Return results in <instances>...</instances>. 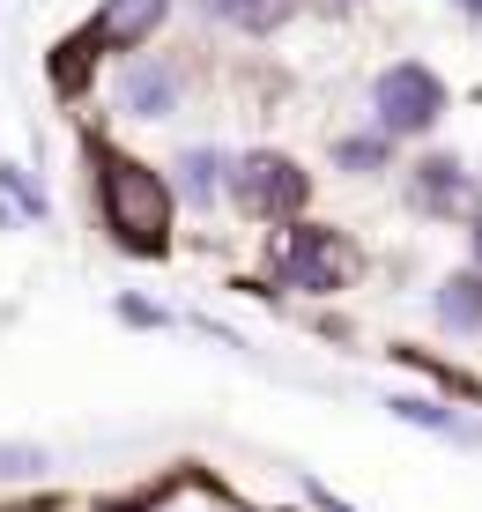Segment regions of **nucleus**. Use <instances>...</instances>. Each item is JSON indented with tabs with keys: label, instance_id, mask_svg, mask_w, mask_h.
<instances>
[{
	"label": "nucleus",
	"instance_id": "obj_1",
	"mask_svg": "<svg viewBox=\"0 0 482 512\" xmlns=\"http://www.w3.org/2000/svg\"><path fill=\"white\" fill-rule=\"evenodd\" d=\"M97 201H104V231L127 253H141V260L171 253V186L149 164H134L119 149H97Z\"/></svg>",
	"mask_w": 482,
	"mask_h": 512
},
{
	"label": "nucleus",
	"instance_id": "obj_2",
	"mask_svg": "<svg viewBox=\"0 0 482 512\" xmlns=\"http://www.w3.org/2000/svg\"><path fill=\"white\" fill-rule=\"evenodd\" d=\"M356 245L334 231V223H282L275 231V253H267V275L282 290H305V297H334L356 282Z\"/></svg>",
	"mask_w": 482,
	"mask_h": 512
},
{
	"label": "nucleus",
	"instance_id": "obj_3",
	"mask_svg": "<svg viewBox=\"0 0 482 512\" xmlns=\"http://www.w3.org/2000/svg\"><path fill=\"white\" fill-rule=\"evenodd\" d=\"M445 112H453V90L431 60H386L371 75V127L386 141H423Z\"/></svg>",
	"mask_w": 482,
	"mask_h": 512
},
{
	"label": "nucleus",
	"instance_id": "obj_4",
	"mask_svg": "<svg viewBox=\"0 0 482 512\" xmlns=\"http://www.w3.org/2000/svg\"><path fill=\"white\" fill-rule=\"evenodd\" d=\"M230 201L253 223H305L312 171L282 149H245V156H230Z\"/></svg>",
	"mask_w": 482,
	"mask_h": 512
},
{
	"label": "nucleus",
	"instance_id": "obj_5",
	"mask_svg": "<svg viewBox=\"0 0 482 512\" xmlns=\"http://www.w3.org/2000/svg\"><path fill=\"white\" fill-rule=\"evenodd\" d=\"M408 208H416V216H460V223H475L482 216V179L468 164H460V156H416V164H408Z\"/></svg>",
	"mask_w": 482,
	"mask_h": 512
},
{
	"label": "nucleus",
	"instance_id": "obj_6",
	"mask_svg": "<svg viewBox=\"0 0 482 512\" xmlns=\"http://www.w3.org/2000/svg\"><path fill=\"white\" fill-rule=\"evenodd\" d=\"M178 97H186V60H171V52L127 60V75H119V112L127 119H171Z\"/></svg>",
	"mask_w": 482,
	"mask_h": 512
},
{
	"label": "nucleus",
	"instance_id": "obj_7",
	"mask_svg": "<svg viewBox=\"0 0 482 512\" xmlns=\"http://www.w3.org/2000/svg\"><path fill=\"white\" fill-rule=\"evenodd\" d=\"M164 15H171V0H104V8L89 15V45L97 52H134V45H149L156 30H164Z\"/></svg>",
	"mask_w": 482,
	"mask_h": 512
},
{
	"label": "nucleus",
	"instance_id": "obj_8",
	"mask_svg": "<svg viewBox=\"0 0 482 512\" xmlns=\"http://www.w3.org/2000/svg\"><path fill=\"white\" fill-rule=\"evenodd\" d=\"M431 320L445 327V334H460V342H475L482 334V268H453L431 290Z\"/></svg>",
	"mask_w": 482,
	"mask_h": 512
},
{
	"label": "nucleus",
	"instance_id": "obj_9",
	"mask_svg": "<svg viewBox=\"0 0 482 512\" xmlns=\"http://www.w3.org/2000/svg\"><path fill=\"white\" fill-rule=\"evenodd\" d=\"M201 8L216 15V23H230L238 38H275V30L290 23L305 0H201Z\"/></svg>",
	"mask_w": 482,
	"mask_h": 512
},
{
	"label": "nucleus",
	"instance_id": "obj_10",
	"mask_svg": "<svg viewBox=\"0 0 482 512\" xmlns=\"http://www.w3.org/2000/svg\"><path fill=\"white\" fill-rule=\"evenodd\" d=\"M178 193H186L193 208H208L216 193H230V156L223 149H186L178 156Z\"/></svg>",
	"mask_w": 482,
	"mask_h": 512
},
{
	"label": "nucleus",
	"instance_id": "obj_11",
	"mask_svg": "<svg viewBox=\"0 0 482 512\" xmlns=\"http://www.w3.org/2000/svg\"><path fill=\"white\" fill-rule=\"evenodd\" d=\"M386 409H394L401 423H423V431H438V438H460V446H482V431H468L453 409H445L438 394H386Z\"/></svg>",
	"mask_w": 482,
	"mask_h": 512
},
{
	"label": "nucleus",
	"instance_id": "obj_12",
	"mask_svg": "<svg viewBox=\"0 0 482 512\" xmlns=\"http://www.w3.org/2000/svg\"><path fill=\"white\" fill-rule=\"evenodd\" d=\"M334 164H342V171H356V179H379V171L394 164V141H386L379 127H364V134H342V141H334Z\"/></svg>",
	"mask_w": 482,
	"mask_h": 512
},
{
	"label": "nucleus",
	"instance_id": "obj_13",
	"mask_svg": "<svg viewBox=\"0 0 482 512\" xmlns=\"http://www.w3.org/2000/svg\"><path fill=\"white\" fill-rule=\"evenodd\" d=\"M401 364H416L431 386H445V394H460V401H475L482 394V379H468V372H453V364H438V357H423V349H394Z\"/></svg>",
	"mask_w": 482,
	"mask_h": 512
},
{
	"label": "nucleus",
	"instance_id": "obj_14",
	"mask_svg": "<svg viewBox=\"0 0 482 512\" xmlns=\"http://www.w3.org/2000/svg\"><path fill=\"white\" fill-rule=\"evenodd\" d=\"M38 468H45V446H23V438H15V446H0V475H8V483H30Z\"/></svg>",
	"mask_w": 482,
	"mask_h": 512
},
{
	"label": "nucleus",
	"instance_id": "obj_15",
	"mask_svg": "<svg viewBox=\"0 0 482 512\" xmlns=\"http://www.w3.org/2000/svg\"><path fill=\"white\" fill-rule=\"evenodd\" d=\"M0 193H15V201H23V216H45V193L23 179V171L15 164H0Z\"/></svg>",
	"mask_w": 482,
	"mask_h": 512
},
{
	"label": "nucleus",
	"instance_id": "obj_16",
	"mask_svg": "<svg viewBox=\"0 0 482 512\" xmlns=\"http://www.w3.org/2000/svg\"><path fill=\"white\" fill-rule=\"evenodd\" d=\"M119 320L127 327H164V312H156L149 297H119Z\"/></svg>",
	"mask_w": 482,
	"mask_h": 512
},
{
	"label": "nucleus",
	"instance_id": "obj_17",
	"mask_svg": "<svg viewBox=\"0 0 482 512\" xmlns=\"http://www.w3.org/2000/svg\"><path fill=\"white\" fill-rule=\"evenodd\" d=\"M468 268H482V216L468 223Z\"/></svg>",
	"mask_w": 482,
	"mask_h": 512
},
{
	"label": "nucleus",
	"instance_id": "obj_18",
	"mask_svg": "<svg viewBox=\"0 0 482 512\" xmlns=\"http://www.w3.org/2000/svg\"><path fill=\"white\" fill-rule=\"evenodd\" d=\"M453 15L460 23H482V0H453Z\"/></svg>",
	"mask_w": 482,
	"mask_h": 512
},
{
	"label": "nucleus",
	"instance_id": "obj_19",
	"mask_svg": "<svg viewBox=\"0 0 482 512\" xmlns=\"http://www.w3.org/2000/svg\"><path fill=\"white\" fill-rule=\"evenodd\" d=\"M312 8H327V15H349V8H364V0H312Z\"/></svg>",
	"mask_w": 482,
	"mask_h": 512
}]
</instances>
